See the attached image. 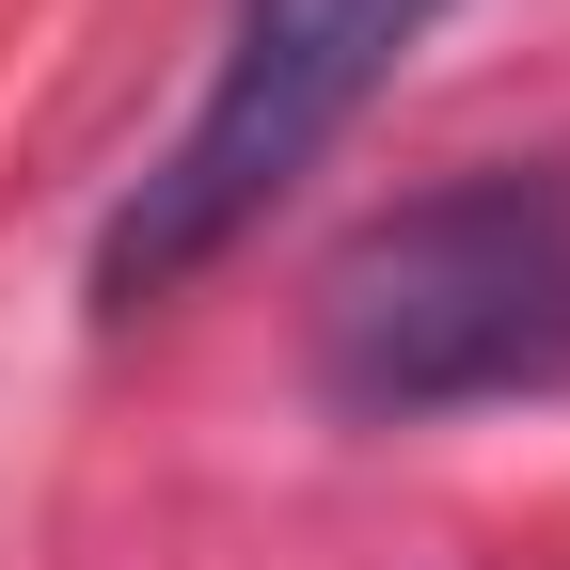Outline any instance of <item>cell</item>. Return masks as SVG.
<instances>
[{
    "instance_id": "1",
    "label": "cell",
    "mask_w": 570,
    "mask_h": 570,
    "mask_svg": "<svg viewBox=\"0 0 570 570\" xmlns=\"http://www.w3.org/2000/svg\"><path fill=\"white\" fill-rule=\"evenodd\" d=\"M317 396L348 428L570 396V142L460 159L348 223V254L317 269Z\"/></svg>"
},
{
    "instance_id": "2",
    "label": "cell",
    "mask_w": 570,
    "mask_h": 570,
    "mask_svg": "<svg viewBox=\"0 0 570 570\" xmlns=\"http://www.w3.org/2000/svg\"><path fill=\"white\" fill-rule=\"evenodd\" d=\"M444 17H460V0H223L206 96L175 111V142L127 175L111 238H96V302L142 317V302H175L190 269H223L269 206L365 127V96H381Z\"/></svg>"
}]
</instances>
